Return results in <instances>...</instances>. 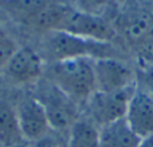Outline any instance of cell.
Returning a JSON list of instances; mask_svg holds the SVG:
<instances>
[{
  "label": "cell",
  "mask_w": 153,
  "mask_h": 147,
  "mask_svg": "<svg viewBox=\"0 0 153 147\" xmlns=\"http://www.w3.org/2000/svg\"><path fill=\"white\" fill-rule=\"evenodd\" d=\"M36 99L45 108L50 128L66 130L70 128L78 120V105L66 93L56 88L51 81H48L42 89Z\"/></svg>",
  "instance_id": "cell-4"
},
{
  "label": "cell",
  "mask_w": 153,
  "mask_h": 147,
  "mask_svg": "<svg viewBox=\"0 0 153 147\" xmlns=\"http://www.w3.org/2000/svg\"><path fill=\"white\" fill-rule=\"evenodd\" d=\"M5 37H8V35L5 34V32L3 31V30H0V40H3V39H4V38H5Z\"/></svg>",
  "instance_id": "cell-21"
},
{
  "label": "cell",
  "mask_w": 153,
  "mask_h": 147,
  "mask_svg": "<svg viewBox=\"0 0 153 147\" xmlns=\"http://www.w3.org/2000/svg\"><path fill=\"white\" fill-rule=\"evenodd\" d=\"M145 81L153 93V65H151V66L145 70Z\"/></svg>",
  "instance_id": "cell-19"
},
{
  "label": "cell",
  "mask_w": 153,
  "mask_h": 147,
  "mask_svg": "<svg viewBox=\"0 0 153 147\" xmlns=\"http://www.w3.org/2000/svg\"><path fill=\"white\" fill-rule=\"evenodd\" d=\"M140 142L125 118L101 128V147H137Z\"/></svg>",
  "instance_id": "cell-10"
},
{
  "label": "cell",
  "mask_w": 153,
  "mask_h": 147,
  "mask_svg": "<svg viewBox=\"0 0 153 147\" xmlns=\"http://www.w3.org/2000/svg\"><path fill=\"white\" fill-rule=\"evenodd\" d=\"M47 56L55 61L70 58H106L114 57L111 54L110 43L86 39L63 31H51L46 40Z\"/></svg>",
  "instance_id": "cell-2"
},
{
  "label": "cell",
  "mask_w": 153,
  "mask_h": 147,
  "mask_svg": "<svg viewBox=\"0 0 153 147\" xmlns=\"http://www.w3.org/2000/svg\"><path fill=\"white\" fill-rule=\"evenodd\" d=\"M18 147H31L30 145H27V143H24V145H22V146H18Z\"/></svg>",
  "instance_id": "cell-22"
},
{
  "label": "cell",
  "mask_w": 153,
  "mask_h": 147,
  "mask_svg": "<svg viewBox=\"0 0 153 147\" xmlns=\"http://www.w3.org/2000/svg\"><path fill=\"white\" fill-rule=\"evenodd\" d=\"M66 10L67 7L54 2L53 4L47 5L45 10H42L32 19H30L27 24L35 30H40V31L46 32L58 31L62 20H63L65 14H66Z\"/></svg>",
  "instance_id": "cell-14"
},
{
  "label": "cell",
  "mask_w": 153,
  "mask_h": 147,
  "mask_svg": "<svg viewBox=\"0 0 153 147\" xmlns=\"http://www.w3.org/2000/svg\"><path fill=\"white\" fill-rule=\"evenodd\" d=\"M94 76L97 91L117 92L136 86L134 70L116 57L94 59Z\"/></svg>",
  "instance_id": "cell-6"
},
{
  "label": "cell",
  "mask_w": 153,
  "mask_h": 147,
  "mask_svg": "<svg viewBox=\"0 0 153 147\" xmlns=\"http://www.w3.org/2000/svg\"><path fill=\"white\" fill-rule=\"evenodd\" d=\"M27 143L19 128L15 108L0 104V147H18Z\"/></svg>",
  "instance_id": "cell-12"
},
{
  "label": "cell",
  "mask_w": 153,
  "mask_h": 147,
  "mask_svg": "<svg viewBox=\"0 0 153 147\" xmlns=\"http://www.w3.org/2000/svg\"><path fill=\"white\" fill-rule=\"evenodd\" d=\"M19 128L26 142H36L50 130L45 108L35 94H26L15 105Z\"/></svg>",
  "instance_id": "cell-7"
},
{
  "label": "cell",
  "mask_w": 153,
  "mask_h": 147,
  "mask_svg": "<svg viewBox=\"0 0 153 147\" xmlns=\"http://www.w3.org/2000/svg\"><path fill=\"white\" fill-rule=\"evenodd\" d=\"M31 147H61V145H59L56 140L51 139V138H48L47 135H46L42 139L34 142V146H31Z\"/></svg>",
  "instance_id": "cell-18"
},
{
  "label": "cell",
  "mask_w": 153,
  "mask_h": 147,
  "mask_svg": "<svg viewBox=\"0 0 153 147\" xmlns=\"http://www.w3.org/2000/svg\"><path fill=\"white\" fill-rule=\"evenodd\" d=\"M81 5V11L91 15H98L106 7L108 0H78Z\"/></svg>",
  "instance_id": "cell-17"
},
{
  "label": "cell",
  "mask_w": 153,
  "mask_h": 147,
  "mask_svg": "<svg viewBox=\"0 0 153 147\" xmlns=\"http://www.w3.org/2000/svg\"><path fill=\"white\" fill-rule=\"evenodd\" d=\"M18 47L19 46L15 43V40H12L10 37H5L3 40H0V69H4Z\"/></svg>",
  "instance_id": "cell-16"
},
{
  "label": "cell",
  "mask_w": 153,
  "mask_h": 147,
  "mask_svg": "<svg viewBox=\"0 0 153 147\" xmlns=\"http://www.w3.org/2000/svg\"><path fill=\"white\" fill-rule=\"evenodd\" d=\"M134 91L136 86L117 92L95 91L85 103L89 120L102 128L120 119H124Z\"/></svg>",
  "instance_id": "cell-3"
},
{
  "label": "cell",
  "mask_w": 153,
  "mask_h": 147,
  "mask_svg": "<svg viewBox=\"0 0 153 147\" xmlns=\"http://www.w3.org/2000/svg\"><path fill=\"white\" fill-rule=\"evenodd\" d=\"M54 2L55 0H4L5 8L24 23Z\"/></svg>",
  "instance_id": "cell-15"
},
{
  "label": "cell",
  "mask_w": 153,
  "mask_h": 147,
  "mask_svg": "<svg viewBox=\"0 0 153 147\" xmlns=\"http://www.w3.org/2000/svg\"><path fill=\"white\" fill-rule=\"evenodd\" d=\"M94 59L70 58L55 61L48 69L50 80L76 104L86 103L97 91L94 76Z\"/></svg>",
  "instance_id": "cell-1"
},
{
  "label": "cell",
  "mask_w": 153,
  "mask_h": 147,
  "mask_svg": "<svg viewBox=\"0 0 153 147\" xmlns=\"http://www.w3.org/2000/svg\"><path fill=\"white\" fill-rule=\"evenodd\" d=\"M122 34L130 42H143L153 35V15L145 11H136L122 16L120 20Z\"/></svg>",
  "instance_id": "cell-11"
},
{
  "label": "cell",
  "mask_w": 153,
  "mask_h": 147,
  "mask_svg": "<svg viewBox=\"0 0 153 147\" xmlns=\"http://www.w3.org/2000/svg\"><path fill=\"white\" fill-rule=\"evenodd\" d=\"M58 31L105 43H109L114 37L113 27L101 16L91 15L81 10H73L70 7H67Z\"/></svg>",
  "instance_id": "cell-5"
},
{
  "label": "cell",
  "mask_w": 153,
  "mask_h": 147,
  "mask_svg": "<svg viewBox=\"0 0 153 147\" xmlns=\"http://www.w3.org/2000/svg\"><path fill=\"white\" fill-rule=\"evenodd\" d=\"M67 147H101V128L89 119H78L69 128Z\"/></svg>",
  "instance_id": "cell-13"
},
{
  "label": "cell",
  "mask_w": 153,
  "mask_h": 147,
  "mask_svg": "<svg viewBox=\"0 0 153 147\" xmlns=\"http://www.w3.org/2000/svg\"><path fill=\"white\" fill-rule=\"evenodd\" d=\"M137 147H153V135L146 136V138H143Z\"/></svg>",
  "instance_id": "cell-20"
},
{
  "label": "cell",
  "mask_w": 153,
  "mask_h": 147,
  "mask_svg": "<svg viewBox=\"0 0 153 147\" xmlns=\"http://www.w3.org/2000/svg\"><path fill=\"white\" fill-rule=\"evenodd\" d=\"M125 119L141 139L153 135V93L136 89Z\"/></svg>",
  "instance_id": "cell-9"
},
{
  "label": "cell",
  "mask_w": 153,
  "mask_h": 147,
  "mask_svg": "<svg viewBox=\"0 0 153 147\" xmlns=\"http://www.w3.org/2000/svg\"><path fill=\"white\" fill-rule=\"evenodd\" d=\"M5 74L12 82L28 85L40 80L45 72L43 59L31 47H18L4 68Z\"/></svg>",
  "instance_id": "cell-8"
}]
</instances>
